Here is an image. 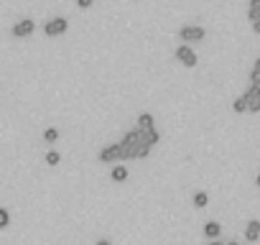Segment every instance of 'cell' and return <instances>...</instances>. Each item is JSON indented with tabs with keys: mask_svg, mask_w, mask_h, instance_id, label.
Instances as JSON below:
<instances>
[{
	"mask_svg": "<svg viewBox=\"0 0 260 245\" xmlns=\"http://www.w3.org/2000/svg\"><path fill=\"white\" fill-rule=\"evenodd\" d=\"M219 232H222V227H219V222H214V220H209V222L204 225V235H207L209 240H217V237H219Z\"/></svg>",
	"mask_w": 260,
	"mask_h": 245,
	"instance_id": "cell-10",
	"label": "cell"
},
{
	"mask_svg": "<svg viewBox=\"0 0 260 245\" xmlns=\"http://www.w3.org/2000/svg\"><path fill=\"white\" fill-rule=\"evenodd\" d=\"M97 159H100L102 164H112V161H127V151H125V146H122V143H110V146L100 148Z\"/></svg>",
	"mask_w": 260,
	"mask_h": 245,
	"instance_id": "cell-1",
	"label": "cell"
},
{
	"mask_svg": "<svg viewBox=\"0 0 260 245\" xmlns=\"http://www.w3.org/2000/svg\"><path fill=\"white\" fill-rule=\"evenodd\" d=\"M136 122H138V128H141V131H151V128H156V126H153V115H151V112H141Z\"/></svg>",
	"mask_w": 260,
	"mask_h": 245,
	"instance_id": "cell-9",
	"label": "cell"
},
{
	"mask_svg": "<svg viewBox=\"0 0 260 245\" xmlns=\"http://www.w3.org/2000/svg\"><path fill=\"white\" fill-rule=\"evenodd\" d=\"M44 141H46V143H56V141H59V131H56V128H46V131H44Z\"/></svg>",
	"mask_w": 260,
	"mask_h": 245,
	"instance_id": "cell-15",
	"label": "cell"
},
{
	"mask_svg": "<svg viewBox=\"0 0 260 245\" xmlns=\"http://www.w3.org/2000/svg\"><path fill=\"white\" fill-rule=\"evenodd\" d=\"M252 31H255V34H260V18H257V21H252Z\"/></svg>",
	"mask_w": 260,
	"mask_h": 245,
	"instance_id": "cell-20",
	"label": "cell"
},
{
	"mask_svg": "<svg viewBox=\"0 0 260 245\" xmlns=\"http://www.w3.org/2000/svg\"><path fill=\"white\" fill-rule=\"evenodd\" d=\"M11 225V212L6 207H0V230H6Z\"/></svg>",
	"mask_w": 260,
	"mask_h": 245,
	"instance_id": "cell-16",
	"label": "cell"
},
{
	"mask_svg": "<svg viewBox=\"0 0 260 245\" xmlns=\"http://www.w3.org/2000/svg\"><path fill=\"white\" fill-rule=\"evenodd\" d=\"M260 18V0H250L247 3V21H257Z\"/></svg>",
	"mask_w": 260,
	"mask_h": 245,
	"instance_id": "cell-11",
	"label": "cell"
},
{
	"mask_svg": "<svg viewBox=\"0 0 260 245\" xmlns=\"http://www.w3.org/2000/svg\"><path fill=\"white\" fill-rule=\"evenodd\" d=\"M257 237H260V220H250L245 225V240L247 242H257Z\"/></svg>",
	"mask_w": 260,
	"mask_h": 245,
	"instance_id": "cell-7",
	"label": "cell"
},
{
	"mask_svg": "<svg viewBox=\"0 0 260 245\" xmlns=\"http://www.w3.org/2000/svg\"><path fill=\"white\" fill-rule=\"evenodd\" d=\"M110 179L117 181V184H122V181L127 179V166H125V164H115L112 171H110Z\"/></svg>",
	"mask_w": 260,
	"mask_h": 245,
	"instance_id": "cell-8",
	"label": "cell"
},
{
	"mask_svg": "<svg viewBox=\"0 0 260 245\" xmlns=\"http://www.w3.org/2000/svg\"><path fill=\"white\" fill-rule=\"evenodd\" d=\"M232 110H235V112H247V107H245V97H242V95H240V97H235Z\"/></svg>",
	"mask_w": 260,
	"mask_h": 245,
	"instance_id": "cell-17",
	"label": "cell"
},
{
	"mask_svg": "<svg viewBox=\"0 0 260 245\" xmlns=\"http://www.w3.org/2000/svg\"><path fill=\"white\" fill-rule=\"evenodd\" d=\"M242 97H245V107H247V112H260V95H257L255 87H250Z\"/></svg>",
	"mask_w": 260,
	"mask_h": 245,
	"instance_id": "cell-6",
	"label": "cell"
},
{
	"mask_svg": "<svg viewBox=\"0 0 260 245\" xmlns=\"http://www.w3.org/2000/svg\"><path fill=\"white\" fill-rule=\"evenodd\" d=\"M209 245H224V242H219V240H212V242H209Z\"/></svg>",
	"mask_w": 260,
	"mask_h": 245,
	"instance_id": "cell-22",
	"label": "cell"
},
{
	"mask_svg": "<svg viewBox=\"0 0 260 245\" xmlns=\"http://www.w3.org/2000/svg\"><path fill=\"white\" fill-rule=\"evenodd\" d=\"M44 161H46L49 166H59V161H61V154H59V151H49V154L44 156Z\"/></svg>",
	"mask_w": 260,
	"mask_h": 245,
	"instance_id": "cell-13",
	"label": "cell"
},
{
	"mask_svg": "<svg viewBox=\"0 0 260 245\" xmlns=\"http://www.w3.org/2000/svg\"><path fill=\"white\" fill-rule=\"evenodd\" d=\"M94 245H112V242H110V240H107V237H100V240H97V242H94Z\"/></svg>",
	"mask_w": 260,
	"mask_h": 245,
	"instance_id": "cell-19",
	"label": "cell"
},
{
	"mask_svg": "<svg viewBox=\"0 0 260 245\" xmlns=\"http://www.w3.org/2000/svg\"><path fill=\"white\" fill-rule=\"evenodd\" d=\"M255 184H257V187H260V174H257V179H255Z\"/></svg>",
	"mask_w": 260,
	"mask_h": 245,
	"instance_id": "cell-24",
	"label": "cell"
},
{
	"mask_svg": "<svg viewBox=\"0 0 260 245\" xmlns=\"http://www.w3.org/2000/svg\"><path fill=\"white\" fill-rule=\"evenodd\" d=\"M176 59H179L184 67H197V62H199V59H197V51H194L189 44H181V46L176 49Z\"/></svg>",
	"mask_w": 260,
	"mask_h": 245,
	"instance_id": "cell-5",
	"label": "cell"
},
{
	"mask_svg": "<svg viewBox=\"0 0 260 245\" xmlns=\"http://www.w3.org/2000/svg\"><path fill=\"white\" fill-rule=\"evenodd\" d=\"M250 84H260V56L255 59V67L250 72Z\"/></svg>",
	"mask_w": 260,
	"mask_h": 245,
	"instance_id": "cell-14",
	"label": "cell"
},
{
	"mask_svg": "<svg viewBox=\"0 0 260 245\" xmlns=\"http://www.w3.org/2000/svg\"><path fill=\"white\" fill-rule=\"evenodd\" d=\"M34 31H36V21H31V18H21V21L11 28V34H13L16 39H28V36H34Z\"/></svg>",
	"mask_w": 260,
	"mask_h": 245,
	"instance_id": "cell-2",
	"label": "cell"
},
{
	"mask_svg": "<svg viewBox=\"0 0 260 245\" xmlns=\"http://www.w3.org/2000/svg\"><path fill=\"white\" fill-rule=\"evenodd\" d=\"M194 207H199V209H204L207 204H209V194L207 192H194Z\"/></svg>",
	"mask_w": 260,
	"mask_h": 245,
	"instance_id": "cell-12",
	"label": "cell"
},
{
	"mask_svg": "<svg viewBox=\"0 0 260 245\" xmlns=\"http://www.w3.org/2000/svg\"><path fill=\"white\" fill-rule=\"evenodd\" d=\"M67 28H69L67 18H51V21L44 23V34L46 36H61V34H67Z\"/></svg>",
	"mask_w": 260,
	"mask_h": 245,
	"instance_id": "cell-3",
	"label": "cell"
},
{
	"mask_svg": "<svg viewBox=\"0 0 260 245\" xmlns=\"http://www.w3.org/2000/svg\"><path fill=\"white\" fill-rule=\"evenodd\" d=\"M179 36H181V41H204L207 31L202 26H181L179 28Z\"/></svg>",
	"mask_w": 260,
	"mask_h": 245,
	"instance_id": "cell-4",
	"label": "cell"
},
{
	"mask_svg": "<svg viewBox=\"0 0 260 245\" xmlns=\"http://www.w3.org/2000/svg\"><path fill=\"white\" fill-rule=\"evenodd\" d=\"M92 3H94V0H77V6H79V8H89Z\"/></svg>",
	"mask_w": 260,
	"mask_h": 245,
	"instance_id": "cell-18",
	"label": "cell"
},
{
	"mask_svg": "<svg viewBox=\"0 0 260 245\" xmlns=\"http://www.w3.org/2000/svg\"><path fill=\"white\" fill-rule=\"evenodd\" d=\"M250 87H255V89H257V95H260V84H250Z\"/></svg>",
	"mask_w": 260,
	"mask_h": 245,
	"instance_id": "cell-23",
	"label": "cell"
},
{
	"mask_svg": "<svg viewBox=\"0 0 260 245\" xmlns=\"http://www.w3.org/2000/svg\"><path fill=\"white\" fill-rule=\"evenodd\" d=\"M224 245H240V242H237V240H230V242H224Z\"/></svg>",
	"mask_w": 260,
	"mask_h": 245,
	"instance_id": "cell-21",
	"label": "cell"
}]
</instances>
